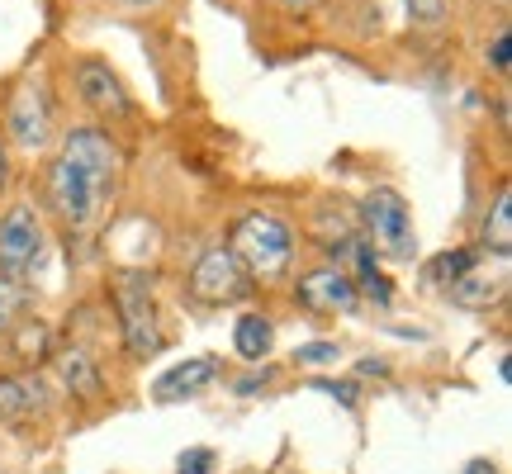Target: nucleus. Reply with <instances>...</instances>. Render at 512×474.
<instances>
[{"label": "nucleus", "instance_id": "nucleus-8", "mask_svg": "<svg viewBox=\"0 0 512 474\" xmlns=\"http://www.w3.org/2000/svg\"><path fill=\"white\" fill-rule=\"evenodd\" d=\"M299 304L309 313L337 318V313L361 309V294H356V285H351V275L342 266H318V271L299 275Z\"/></svg>", "mask_w": 512, "mask_h": 474}, {"label": "nucleus", "instance_id": "nucleus-28", "mask_svg": "<svg viewBox=\"0 0 512 474\" xmlns=\"http://www.w3.org/2000/svg\"><path fill=\"white\" fill-rule=\"evenodd\" d=\"M124 5H152V0H124Z\"/></svg>", "mask_w": 512, "mask_h": 474}, {"label": "nucleus", "instance_id": "nucleus-10", "mask_svg": "<svg viewBox=\"0 0 512 474\" xmlns=\"http://www.w3.org/2000/svg\"><path fill=\"white\" fill-rule=\"evenodd\" d=\"M214 375H219V361H214V356H190V361L171 365L162 380L152 384V394H157L162 403H181V399H190V394L209 389Z\"/></svg>", "mask_w": 512, "mask_h": 474}, {"label": "nucleus", "instance_id": "nucleus-18", "mask_svg": "<svg viewBox=\"0 0 512 474\" xmlns=\"http://www.w3.org/2000/svg\"><path fill=\"white\" fill-rule=\"evenodd\" d=\"M43 347H48V328L43 323H34V318H24L15 332V356H24V361H38L43 356Z\"/></svg>", "mask_w": 512, "mask_h": 474}, {"label": "nucleus", "instance_id": "nucleus-23", "mask_svg": "<svg viewBox=\"0 0 512 474\" xmlns=\"http://www.w3.org/2000/svg\"><path fill=\"white\" fill-rule=\"evenodd\" d=\"M489 57H494V67L498 72H508V29L494 38V48H489Z\"/></svg>", "mask_w": 512, "mask_h": 474}, {"label": "nucleus", "instance_id": "nucleus-1", "mask_svg": "<svg viewBox=\"0 0 512 474\" xmlns=\"http://www.w3.org/2000/svg\"><path fill=\"white\" fill-rule=\"evenodd\" d=\"M119 181V147L100 128H72L48 176V200L72 233H91L110 214Z\"/></svg>", "mask_w": 512, "mask_h": 474}, {"label": "nucleus", "instance_id": "nucleus-6", "mask_svg": "<svg viewBox=\"0 0 512 474\" xmlns=\"http://www.w3.org/2000/svg\"><path fill=\"white\" fill-rule=\"evenodd\" d=\"M38 261H43V228H38V214L29 204L10 209L0 219V275L10 280H29Z\"/></svg>", "mask_w": 512, "mask_h": 474}, {"label": "nucleus", "instance_id": "nucleus-2", "mask_svg": "<svg viewBox=\"0 0 512 474\" xmlns=\"http://www.w3.org/2000/svg\"><path fill=\"white\" fill-rule=\"evenodd\" d=\"M228 252L242 261V271L256 275V280H280L294 261V233L285 219H275L266 209L256 214H242L238 228H233V247Z\"/></svg>", "mask_w": 512, "mask_h": 474}, {"label": "nucleus", "instance_id": "nucleus-16", "mask_svg": "<svg viewBox=\"0 0 512 474\" xmlns=\"http://www.w3.org/2000/svg\"><path fill=\"white\" fill-rule=\"evenodd\" d=\"M470 266H479V252L475 247H456V252L432 256V261H427V275H432L437 285H451V280H460Z\"/></svg>", "mask_w": 512, "mask_h": 474}, {"label": "nucleus", "instance_id": "nucleus-4", "mask_svg": "<svg viewBox=\"0 0 512 474\" xmlns=\"http://www.w3.org/2000/svg\"><path fill=\"white\" fill-rule=\"evenodd\" d=\"M361 223H366V242L380 256H394V261H408L418 252V237H413V214H408V200L399 190H370L361 200Z\"/></svg>", "mask_w": 512, "mask_h": 474}, {"label": "nucleus", "instance_id": "nucleus-11", "mask_svg": "<svg viewBox=\"0 0 512 474\" xmlns=\"http://www.w3.org/2000/svg\"><path fill=\"white\" fill-rule=\"evenodd\" d=\"M503 290H508V275L489 271V266H470L460 280H451V285H446V294L456 299L460 309H489V304H498V299H503Z\"/></svg>", "mask_w": 512, "mask_h": 474}, {"label": "nucleus", "instance_id": "nucleus-19", "mask_svg": "<svg viewBox=\"0 0 512 474\" xmlns=\"http://www.w3.org/2000/svg\"><path fill=\"white\" fill-rule=\"evenodd\" d=\"M214 451L209 446H190V451H181V460H176V474H214Z\"/></svg>", "mask_w": 512, "mask_h": 474}, {"label": "nucleus", "instance_id": "nucleus-3", "mask_svg": "<svg viewBox=\"0 0 512 474\" xmlns=\"http://www.w3.org/2000/svg\"><path fill=\"white\" fill-rule=\"evenodd\" d=\"M114 309H119V328H124L128 351L147 361L162 351V318H157V299H152V280L143 271H119L114 275Z\"/></svg>", "mask_w": 512, "mask_h": 474}, {"label": "nucleus", "instance_id": "nucleus-22", "mask_svg": "<svg viewBox=\"0 0 512 474\" xmlns=\"http://www.w3.org/2000/svg\"><path fill=\"white\" fill-rule=\"evenodd\" d=\"M408 15L418 19V24H437L446 15V0H408Z\"/></svg>", "mask_w": 512, "mask_h": 474}, {"label": "nucleus", "instance_id": "nucleus-5", "mask_svg": "<svg viewBox=\"0 0 512 474\" xmlns=\"http://www.w3.org/2000/svg\"><path fill=\"white\" fill-rule=\"evenodd\" d=\"M252 290V275L242 271V261L228 247H209V252L195 261V271H190V294L200 299V304H238L242 294Z\"/></svg>", "mask_w": 512, "mask_h": 474}, {"label": "nucleus", "instance_id": "nucleus-25", "mask_svg": "<svg viewBox=\"0 0 512 474\" xmlns=\"http://www.w3.org/2000/svg\"><path fill=\"white\" fill-rule=\"evenodd\" d=\"M465 474H498V470H494V460H470Z\"/></svg>", "mask_w": 512, "mask_h": 474}, {"label": "nucleus", "instance_id": "nucleus-12", "mask_svg": "<svg viewBox=\"0 0 512 474\" xmlns=\"http://www.w3.org/2000/svg\"><path fill=\"white\" fill-rule=\"evenodd\" d=\"M53 370L57 380H62V389H72V394H81V399H95L100 389H105V380H100V370H95L91 351L86 347H57L53 351Z\"/></svg>", "mask_w": 512, "mask_h": 474}, {"label": "nucleus", "instance_id": "nucleus-13", "mask_svg": "<svg viewBox=\"0 0 512 474\" xmlns=\"http://www.w3.org/2000/svg\"><path fill=\"white\" fill-rule=\"evenodd\" d=\"M43 408H48V399H43L38 380H0V418L5 422H24Z\"/></svg>", "mask_w": 512, "mask_h": 474}, {"label": "nucleus", "instance_id": "nucleus-26", "mask_svg": "<svg viewBox=\"0 0 512 474\" xmlns=\"http://www.w3.org/2000/svg\"><path fill=\"white\" fill-rule=\"evenodd\" d=\"M5 176H10V162H5V147H0V190H5Z\"/></svg>", "mask_w": 512, "mask_h": 474}, {"label": "nucleus", "instance_id": "nucleus-15", "mask_svg": "<svg viewBox=\"0 0 512 474\" xmlns=\"http://www.w3.org/2000/svg\"><path fill=\"white\" fill-rule=\"evenodd\" d=\"M484 247L494 256H508L512 252V195L503 190L489 209V219H484Z\"/></svg>", "mask_w": 512, "mask_h": 474}, {"label": "nucleus", "instance_id": "nucleus-17", "mask_svg": "<svg viewBox=\"0 0 512 474\" xmlns=\"http://www.w3.org/2000/svg\"><path fill=\"white\" fill-rule=\"evenodd\" d=\"M24 304H29V285H24V280H10V275H0V332L15 323Z\"/></svg>", "mask_w": 512, "mask_h": 474}, {"label": "nucleus", "instance_id": "nucleus-20", "mask_svg": "<svg viewBox=\"0 0 512 474\" xmlns=\"http://www.w3.org/2000/svg\"><path fill=\"white\" fill-rule=\"evenodd\" d=\"M294 361L299 365H332L337 361V342H309V347L294 351Z\"/></svg>", "mask_w": 512, "mask_h": 474}, {"label": "nucleus", "instance_id": "nucleus-24", "mask_svg": "<svg viewBox=\"0 0 512 474\" xmlns=\"http://www.w3.org/2000/svg\"><path fill=\"white\" fill-rule=\"evenodd\" d=\"M266 380H271V370H261V375H247V380L238 384V394H256V389H261Z\"/></svg>", "mask_w": 512, "mask_h": 474}, {"label": "nucleus", "instance_id": "nucleus-14", "mask_svg": "<svg viewBox=\"0 0 512 474\" xmlns=\"http://www.w3.org/2000/svg\"><path fill=\"white\" fill-rule=\"evenodd\" d=\"M271 342H275V332L271 323L261 318V313H242L238 318V332H233V347H238L242 361H266L271 356Z\"/></svg>", "mask_w": 512, "mask_h": 474}, {"label": "nucleus", "instance_id": "nucleus-21", "mask_svg": "<svg viewBox=\"0 0 512 474\" xmlns=\"http://www.w3.org/2000/svg\"><path fill=\"white\" fill-rule=\"evenodd\" d=\"M309 389H318V394H332V399H342L347 408H356V384H351V380H313Z\"/></svg>", "mask_w": 512, "mask_h": 474}, {"label": "nucleus", "instance_id": "nucleus-9", "mask_svg": "<svg viewBox=\"0 0 512 474\" xmlns=\"http://www.w3.org/2000/svg\"><path fill=\"white\" fill-rule=\"evenodd\" d=\"M76 91H81V100H86L95 114H105V119L128 114V91L119 86V76H114L105 62H76Z\"/></svg>", "mask_w": 512, "mask_h": 474}, {"label": "nucleus", "instance_id": "nucleus-27", "mask_svg": "<svg viewBox=\"0 0 512 474\" xmlns=\"http://www.w3.org/2000/svg\"><path fill=\"white\" fill-rule=\"evenodd\" d=\"M290 10H309V5H318V0H285Z\"/></svg>", "mask_w": 512, "mask_h": 474}, {"label": "nucleus", "instance_id": "nucleus-7", "mask_svg": "<svg viewBox=\"0 0 512 474\" xmlns=\"http://www.w3.org/2000/svg\"><path fill=\"white\" fill-rule=\"evenodd\" d=\"M5 124H10V138L19 147H43L48 143V133H53V100H48V86L43 81H24L10 100V114H5Z\"/></svg>", "mask_w": 512, "mask_h": 474}]
</instances>
